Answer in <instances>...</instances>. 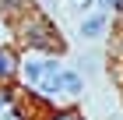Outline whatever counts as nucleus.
<instances>
[{
    "label": "nucleus",
    "instance_id": "nucleus-1",
    "mask_svg": "<svg viewBox=\"0 0 123 120\" xmlns=\"http://www.w3.org/2000/svg\"><path fill=\"white\" fill-rule=\"evenodd\" d=\"M25 39H28L32 46H42V49H60V39L56 32L46 25V21H32L28 28H25Z\"/></svg>",
    "mask_w": 123,
    "mask_h": 120
},
{
    "label": "nucleus",
    "instance_id": "nucleus-2",
    "mask_svg": "<svg viewBox=\"0 0 123 120\" xmlns=\"http://www.w3.org/2000/svg\"><path fill=\"white\" fill-rule=\"evenodd\" d=\"M102 32H105V14H102V11L81 18V35H85V39H98Z\"/></svg>",
    "mask_w": 123,
    "mask_h": 120
},
{
    "label": "nucleus",
    "instance_id": "nucleus-3",
    "mask_svg": "<svg viewBox=\"0 0 123 120\" xmlns=\"http://www.w3.org/2000/svg\"><path fill=\"white\" fill-rule=\"evenodd\" d=\"M60 85H63V92H70V95L81 92V78H77L74 71H60Z\"/></svg>",
    "mask_w": 123,
    "mask_h": 120
},
{
    "label": "nucleus",
    "instance_id": "nucleus-4",
    "mask_svg": "<svg viewBox=\"0 0 123 120\" xmlns=\"http://www.w3.org/2000/svg\"><path fill=\"white\" fill-rule=\"evenodd\" d=\"M14 71V53L11 49H0V78H7Z\"/></svg>",
    "mask_w": 123,
    "mask_h": 120
},
{
    "label": "nucleus",
    "instance_id": "nucleus-5",
    "mask_svg": "<svg viewBox=\"0 0 123 120\" xmlns=\"http://www.w3.org/2000/svg\"><path fill=\"white\" fill-rule=\"evenodd\" d=\"M25 78L42 85V78H46V74H42V64H25Z\"/></svg>",
    "mask_w": 123,
    "mask_h": 120
},
{
    "label": "nucleus",
    "instance_id": "nucleus-6",
    "mask_svg": "<svg viewBox=\"0 0 123 120\" xmlns=\"http://www.w3.org/2000/svg\"><path fill=\"white\" fill-rule=\"evenodd\" d=\"M70 7H74V11H81V14H85V11L92 7V0H70Z\"/></svg>",
    "mask_w": 123,
    "mask_h": 120
},
{
    "label": "nucleus",
    "instance_id": "nucleus-7",
    "mask_svg": "<svg viewBox=\"0 0 123 120\" xmlns=\"http://www.w3.org/2000/svg\"><path fill=\"white\" fill-rule=\"evenodd\" d=\"M56 120H81V113H60Z\"/></svg>",
    "mask_w": 123,
    "mask_h": 120
},
{
    "label": "nucleus",
    "instance_id": "nucleus-8",
    "mask_svg": "<svg viewBox=\"0 0 123 120\" xmlns=\"http://www.w3.org/2000/svg\"><path fill=\"white\" fill-rule=\"evenodd\" d=\"M0 106H4V95H0Z\"/></svg>",
    "mask_w": 123,
    "mask_h": 120
}]
</instances>
